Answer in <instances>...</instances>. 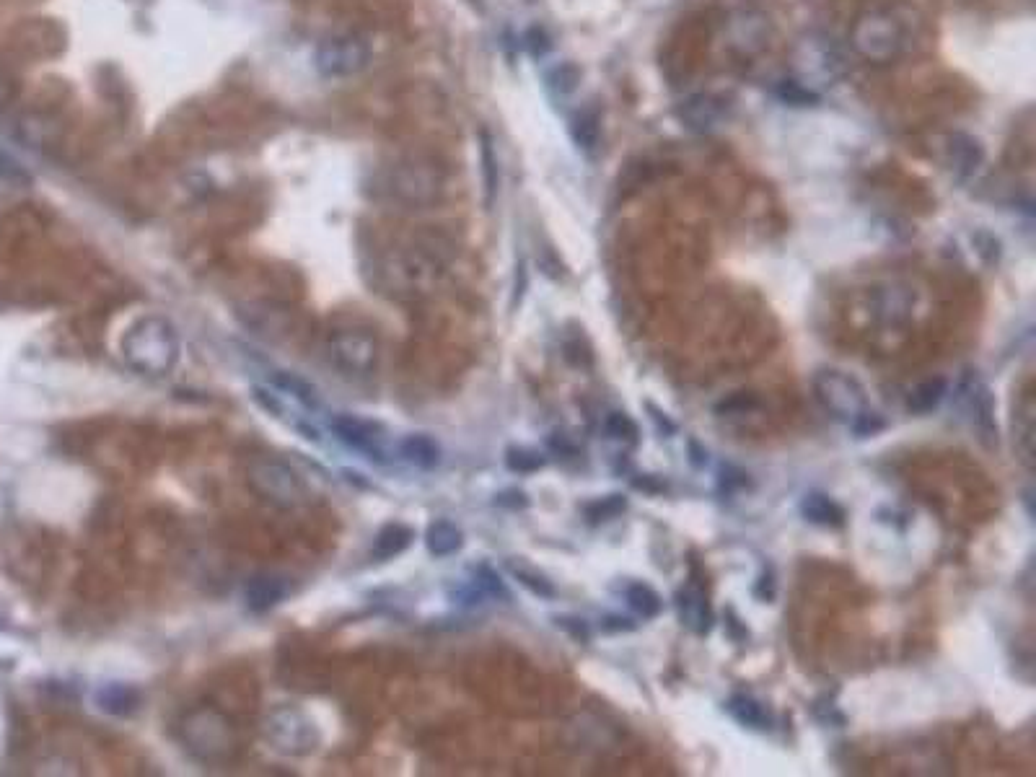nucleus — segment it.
Returning <instances> with one entry per match:
<instances>
[{"label": "nucleus", "mask_w": 1036, "mask_h": 777, "mask_svg": "<svg viewBox=\"0 0 1036 777\" xmlns=\"http://www.w3.org/2000/svg\"><path fill=\"white\" fill-rule=\"evenodd\" d=\"M179 335L174 324L164 316H140L130 324L120 342L122 361L140 376L161 379L179 361Z\"/></svg>", "instance_id": "f257e3e1"}, {"label": "nucleus", "mask_w": 1036, "mask_h": 777, "mask_svg": "<svg viewBox=\"0 0 1036 777\" xmlns=\"http://www.w3.org/2000/svg\"><path fill=\"white\" fill-rule=\"evenodd\" d=\"M850 50L871 65H891L910 50L907 21L891 8L860 13L850 29Z\"/></svg>", "instance_id": "f03ea898"}, {"label": "nucleus", "mask_w": 1036, "mask_h": 777, "mask_svg": "<svg viewBox=\"0 0 1036 777\" xmlns=\"http://www.w3.org/2000/svg\"><path fill=\"white\" fill-rule=\"evenodd\" d=\"M790 70L793 78L790 81L801 86L819 99V94L842 81L847 63L842 57L840 47L834 45L832 37L824 34H806L796 42L793 55H790Z\"/></svg>", "instance_id": "7ed1b4c3"}, {"label": "nucleus", "mask_w": 1036, "mask_h": 777, "mask_svg": "<svg viewBox=\"0 0 1036 777\" xmlns=\"http://www.w3.org/2000/svg\"><path fill=\"white\" fill-rule=\"evenodd\" d=\"M262 733H265L272 749L285 754V757H309L322 741L316 723L304 710L293 708V705L272 708L262 721Z\"/></svg>", "instance_id": "20e7f679"}, {"label": "nucleus", "mask_w": 1036, "mask_h": 777, "mask_svg": "<svg viewBox=\"0 0 1036 777\" xmlns=\"http://www.w3.org/2000/svg\"><path fill=\"white\" fill-rule=\"evenodd\" d=\"M814 394L819 405L840 423H850L855 415L868 407L866 389L855 376L837 368H822L814 373Z\"/></svg>", "instance_id": "39448f33"}, {"label": "nucleus", "mask_w": 1036, "mask_h": 777, "mask_svg": "<svg viewBox=\"0 0 1036 777\" xmlns=\"http://www.w3.org/2000/svg\"><path fill=\"white\" fill-rule=\"evenodd\" d=\"M441 171L428 161H405L386 171V195L397 197L405 205H428L441 195Z\"/></svg>", "instance_id": "423d86ee"}, {"label": "nucleus", "mask_w": 1036, "mask_h": 777, "mask_svg": "<svg viewBox=\"0 0 1036 777\" xmlns=\"http://www.w3.org/2000/svg\"><path fill=\"white\" fill-rule=\"evenodd\" d=\"M247 480L259 498L278 508H291L304 498L298 474L278 459H254L247 469Z\"/></svg>", "instance_id": "0eeeda50"}, {"label": "nucleus", "mask_w": 1036, "mask_h": 777, "mask_svg": "<svg viewBox=\"0 0 1036 777\" xmlns=\"http://www.w3.org/2000/svg\"><path fill=\"white\" fill-rule=\"evenodd\" d=\"M316 70L327 78H350L361 73L371 63V45L368 39L355 37H332L319 45L314 55Z\"/></svg>", "instance_id": "6e6552de"}, {"label": "nucleus", "mask_w": 1036, "mask_h": 777, "mask_svg": "<svg viewBox=\"0 0 1036 777\" xmlns=\"http://www.w3.org/2000/svg\"><path fill=\"white\" fill-rule=\"evenodd\" d=\"M329 361L342 373H371L379 361V342L368 329H340L329 337Z\"/></svg>", "instance_id": "1a4fd4ad"}, {"label": "nucleus", "mask_w": 1036, "mask_h": 777, "mask_svg": "<svg viewBox=\"0 0 1036 777\" xmlns=\"http://www.w3.org/2000/svg\"><path fill=\"white\" fill-rule=\"evenodd\" d=\"M723 34H726L728 50L739 57H754L770 42V19L752 8H741L728 16Z\"/></svg>", "instance_id": "9d476101"}, {"label": "nucleus", "mask_w": 1036, "mask_h": 777, "mask_svg": "<svg viewBox=\"0 0 1036 777\" xmlns=\"http://www.w3.org/2000/svg\"><path fill=\"white\" fill-rule=\"evenodd\" d=\"M961 402L967 407L974 430L987 446H998V420H995V397L992 389L977 376L961 386Z\"/></svg>", "instance_id": "9b49d317"}, {"label": "nucleus", "mask_w": 1036, "mask_h": 777, "mask_svg": "<svg viewBox=\"0 0 1036 777\" xmlns=\"http://www.w3.org/2000/svg\"><path fill=\"white\" fill-rule=\"evenodd\" d=\"M676 614H679V622H682L689 632H695V635H708L710 627H713L715 622L708 594H705V588L695 581L684 583V586L676 591Z\"/></svg>", "instance_id": "f8f14e48"}, {"label": "nucleus", "mask_w": 1036, "mask_h": 777, "mask_svg": "<svg viewBox=\"0 0 1036 777\" xmlns=\"http://www.w3.org/2000/svg\"><path fill=\"white\" fill-rule=\"evenodd\" d=\"M679 117L692 133H713L726 122L728 107L721 96L695 94L679 107Z\"/></svg>", "instance_id": "ddd939ff"}, {"label": "nucleus", "mask_w": 1036, "mask_h": 777, "mask_svg": "<svg viewBox=\"0 0 1036 777\" xmlns=\"http://www.w3.org/2000/svg\"><path fill=\"white\" fill-rule=\"evenodd\" d=\"M946 164L948 169L954 171L956 179H969L980 171L982 161H985V151H982L980 140L972 138L967 133H951L946 135Z\"/></svg>", "instance_id": "4468645a"}, {"label": "nucleus", "mask_w": 1036, "mask_h": 777, "mask_svg": "<svg viewBox=\"0 0 1036 777\" xmlns=\"http://www.w3.org/2000/svg\"><path fill=\"white\" fill-rule=\"evenodd\" d=\"M332 433H335L342 443H348L350 449L363 451V454L373 456V459H379L381 456V446H379L381 430L376 428L373 423L361 420V417L337 415L335 420H332Z\"/></svg>", "instance_id": "2eb2a0df"}, {"label": "nucleus", "mask_w": 1036, "mask_h": 777, "mask_svg": "<svg viewBox=\"0 0 1036 777\" xmlns=\"http://www.w3.org/2000/svg\"><path fill=\"white\" fill-rule=\"evenodd\" d=\"M96 708L112 718H127L140 708V692L133 684L107 682L94 692Z\"/></svg>", "instance_id": "dca6fc26"}, {"label": "nucleus", "mask_w": 1036, "mask_h": 777, "mask_svg": "<svg viewBox=\"0 0 1036 777\" xmlns=\"http://www.w3.org/2000/svg\"><path fill=\"white\" fill-rule=\"evenodd\" d=\"M285 594H288V588L278 575H254L244 588V599L254 612H267V609L278 607Z\"/></svg>", "instance_id": "f3484780"}, {"label": "nucleus", "mask_w": 1036, "mask_h": 777, "mask_svg": "<svg viewBox=\"0 0 1036 777\" xmlns=\"http://www.w3.org/2000/svg\"><path fill=\"white\" fill-rule=\"evenodd\" d=\"M726 713L731 715L733 721L744 728H752V731H767L772 728V715L770 710L762 705L759 700L749 695H733L726 700Z\"/></svg>", "instance_id": "a211bd4d"}, {"label": "nucleus", "mask_w": 1036, "mask_h": 777, "mask_svg": "<svg viewBox=\"0 0 1036 777\" xmlns=\"http://www.w3.org/2000/svg\"><path fill=\"white\" fill-rule=\"evenodd\" d=\"M462 544V529H459L454 521H449V518H438V521H433V524L428 526V531H425V547H428V552L433 557L456 555V552L462 550Z\"/></svg>", "instance_id": "6ab92c4d"}, {"label": "nucleus", "mask_w": 1036, "mask_h": 777, "mask_svg": "<svg viewBox=\"0 0 1036 777\" xmlns=\"http://www.w3.org/2000/svg\"><path fill=\"white\" fill-rule=\"evenodd\" d=\"M801 516L816 526H842L845 508L824 493H806L801 500Z\"/></svg>", "instance_id": "aec40b11"}, {"label": "nucleus", "mask_w": 1036, "mask_h": 777, "mask_svg": "<svg viewBox=\"0 0 1036 777\" xmlns=\"http://www.w3.org/2000/svg\"><path fill=\"white\" fill-rule=\"evenodd\" d=\"M412 537H415V531H412L410 526L386 524L384 529L376 534V539H373V560H381V563H384V560H394V557H399L405 550H410Z\"/></svg>", "instance_id": "412c9836"}, {"label": "nucleus", "mask_w": 1036, "mask_h": 777, "mask_svg": "<svg viewBox=\"0 0 1036 777\" xmlns=\"http://www.w3.org/2000/svg\"><path fill=\"white\" fill-rule=\"evenodd\" d=\"M399 454L407 464L417 469H433L441 462V446L425 433H412V436L402 438L399 443Z\"/></svg>", "instance_id": "4be33fe9"}, {"label": "nucleus", "mask_w": 1036, "mask_h": 777, "mask_svg": "<svg viewBox=\"0 0 1036 777\" xmlns=\"http://www.w3.org/2000/svg\"><path fill=\"white\" fill-rule=\"evenodd\" d=\"M946 392L948 381L941 379V376H935V379L923 381V384H917L915 389H912L910 397H907V407H910L915 415H923V412H930L941 405V399L946 397Z\"/></svg>", "instance_id": "5701e85b"}, {"label": "nucleus", "mask_w": 1036, "mask_h": 777, "mask_svg": "<svg viewBox=\"0 0 1036 777\" xmlns=\"http://www.w3.org/2000/svg\"><path fill=\"white\" fill-rule=\"evenodd\" d=\"M508 573L516 578L518 583L524 588H529L531 594L539 596V599H555V586H552V581H547V575H542L539 570L529 568L526 563H521V557H511L506 563Z\"/></svg>", "instance_id": "b1692460"}, {"label": "nucleus", "mask_w": 1036, "mask_h": 777, "mask_svg": "<svg viewBox=\"0 0 1036 777\" xmlns=\"http://www.w3.org/2000/svg\"><path fill=\"white\" fill-rule=\"evenodd\" d=\"M625 601L630 604L632 612L640 614L643 620H653V617H658L661 609H664L661 596H658L648 583H627Z\"/></svg>", "instance_id": "393cba45"}, {"label": "nucleus", "mask_w": 1036, "mask_h": 777, "mask_svg": "<svg viewBox=\"0 0 1036 777\" xmlns=\"http://www.w3.org/2000/svg\"><path fill=\"white\" fill-rule=\"evenodd\" d=\"M625 508V495H607V498L586 503V506H583V516H586L591 524H599V521H612V518H617Z\"/></svg>", "instance_id": "a878e982"}, {"label": "nucleus", "mask_w": 1036, "mask_h": 777, "mask_svg": "<svg viewBox=\"0 0 1036 777\" xmlns=\"http://www.w3.org/2000/svg\"><path fill=\"white\" fill-rule=\"evenodd\" d=\"M604 430H607V436L614 438V441H625V443H638V436H640V430H638V423L632 420L627 412H609L607 420H604Z\"/></svg>", "instance_id": "bb28decb"}, {"label": "nucleus", "mask_w": 1036, "mask_h": 777, "mask_svg": "<svg viewBox=\"0 0 1036 777\" xmlns=\"http://www.w3.org/2000/svg\"><path fill=\"white\" fill-rule=\"evenodd\" d=\"M506 467L511 472L518 474H531L539 472L544 467V456L534 449H524V446H511L506 451Z\"/></svg>", "instance_id": "cd10ccee"}, {"label": "nucleus", "mask_w": 1036, "mask_h": 777, "mask_svg": "<svg viewBox=\"0 0 1036 777\" xmlns=\"http://www.w3.org/2000/svg\"><path fill=\"white\" fill-rule=\"evenodd\" d=\"M272 381H275V386L278 389H283V392L293 394V397L298 399V402H304L306 407H316V392H314V386L309 384V381H301L296 379L293 373L288 371H278L275 376H272Z\"/></svg>", "instance_id": "c85d7f7f"}, {"label": "nucleus", "mask_w": 1036, "mask_h": 777, "mask_svg": "<svg viewBox=\"0 0 1036 777\" xmlns=\"http://www.w3.org/2000/svg\"><path fill=\"white\" fill-rule=\"evenodd\" d=\"M573 138L586 151L596 148V143H599V117H596V112H581L575 117Z\"/></svg>", "instance_id": "c756f323"}, {"label": "nucleus", "mask_w": 1036, "mask_h": 777, "mask_svg": "<svg viewBox=\"0 0 1036 777\" xmlns=\"http://www.w3.org/2000/svg\"><path fill=\"white\" fill-rule=\"evenodd\" d=\"M482 174H485L487 205H493L495 192H498V161H495L493 143L487 135H482Z\"/></svg>", "instance_id": "7c9ffc66"}, {"label": "nucleus", "mask_w": 1036, "mask_h": 777, "mask_svg": "<svg viewBox=\"0 0 1036 777\" xmlns=\"http://www.w3.org/2000/svg\"><path fill=\"white\" fill-rule=\"evenodd\" d=\"M474 586L480 588L482 596H490V599H511L506 583L500 581V575L493 568H487V565H480V568L474 570Z\"/></svg>", "instance_id": "2f4dec72"}, {"label": "nucleus", "mask_w": 1036, "mask_h": 777, "mask_svg": "<svg viewBox=\"0 0 1036 777\" xmlns=\"http://www.w3.org/2000/svg\"><path fill=\"white\" fill-rule=\"evenodd\" d=\"M850 430L855 433V438H873V436H879V433H884L886 430V420L884 417L879 415V412H873V410H863L860 415H855L853 420H850Z\"/></svg>", "instance_id": "473e14b6"}, {"label": "nucleus", "mask_w": 1036, "mask_h": 777, "mask_svg": "<svg viewBox=\"0 0 1036 777\" xmlns=\"http://www.w3.org/2000/svg\"><path fill=\"white\" fill-rule=\"evenodd\" d=\"M552 622H555L557 630H563L565 635H570L575 643L586 645L588 640H591V627H588L581 617H573V614H555Z\"/></svg>", "instance_id": "72a5a7b5"}, {"label": "nucleus", "mask_w": 1036, "mask_h": 777, "mask_svg": "<svg viewBox=\"0 0 1036 777\" xmlns=\"http://www.w3.org/2000/svg\"><path fill=\"white\" fill-rule=\"evenodd\" d=\"M0 179H6V182L11 184H21V187L32 182L29 171H26L11 153L3 151V148H0Z\"/></svg>", "instance_id": "f704fd0d"}, {"label": "nucleus", "mask_w": 1036, "mask_h": 777, "mask_svg": "<svg viewBox=\"0 0 1036 777\" xmlns=\"http://www.w3.org/2000/svg\"><path fill=\"white\" fill-rule=\"evenodd\" d=\"M563 353H565V361H568L570 366H575V368L591 366V348H588V345H586V340H583V335H581V337H575L573 342L565 340Z\"/></svg>", "instance_id": "c9c22d12"}, {"label": "nucleus", "mask_w": 1036, "mask_h": 777, "mask_svg": "<svg viewBox=\"0 0 1036 777\" xmlns=\"http://www.w3.org/2000/svg\"><path fill=\"white\" fill-rule=\"evenodd\" d=\"M814 718L822 723V726H834V728H842L847 723L845 713H842V710L829 700L814 702Z\"/></svg>", "instance_id": "e433bc0d"}, {"label": "nucleus", "mask_w": 1036, "mask_h": 777, "mask_svg": "<svg viewBox=\"0 0 1036 777\" xmlns=\"http://www.w3.org/2000/svg\"><path fill=\"white\" fill-rule=\"evenodd\" d=\"M723 630H726V635L733 643H746L749 640V627H746V622L741 620L733 607H726V612H723Z\"/></svg>", "instance_id": "4c0bfd02"}, {"label": "nucleus", "mask_w": 1036, "mask_h": 777, "mask_svg": "<svg viewBox=\"0 0 1036 777\" xmlns=\"http://www.w3.org/2000/svg\"><path fill=\"white\" fill-rule=\"evenodd\" d=\"M752 594L757 596L762 604H772L777 596V581H775V573H772V568H765L762 573H759L757 583H754L752 588Z\"/></svg>", "instance_id": "58836bf2"}, {"label": "nucleus", "mask_w": 1036, "mask_h": 777, "mask_svg": "<svg viewBox=\"0 0 1036 777\" xmlns=\"http://www.w3.org/2000/svg\"><path fill=\"white\" fill-rule=\"evenodd\" d=\"M718 477H721V487L726 493H733V490H741V487L749 485V474L744 469L733 467V464H723Z\"/></svg>", "instance_id": "ea45409f"}, {"label": "nucleus", "mask_w": 1036, "mask_h": 777, "mask_svg": "<svg viewBox=\"0 0 1036 777\" xmlns=\"http://www.w3.org/2000/svg\"><path fill=\"white\" fill-rule=\"evenodd\" d=\"M645 412H648V417H651L653 425H656V430H658V433H661V436L669 438V436H674L676 430H679V428H676L674 420H671V417L666 415L664 410H658V407L653 405V402H645Z\"/></svg>", "instance_id": "a19ab883"}, {"label": "nucleus", "mask_w": 1036, "mask_h": 777, "mask_svg": "<svg viewBox=\"0 0 1036 777\" xmlns=\"http://www.w3.org/2000/svg\"><path fill=\"white\" fill-rule=\"evenodd\" d=\"M495 506L521 511V508L529 506V498H526V493H521V490H506V493L495 495Z\"/></svg>", "instance_id": "79ce46f5"}, {"label": "nucleus", "mask_w": 1036, "mask_h": 777, "mask_svg": "<svg viewBox=\"0 0 1036 777\" xmlns=\"http://www.w3.org/2000/svg\"><path fill=\"white\" fill-rule=\"evenodd\" d=\"M601 630L630 632V630H635V622H632L630 617H620V614H607V617L601 620Z\"/></svg>", "instance_id": "37998d69"}, {"label": "nucleus", "mask_w": 1036, "mask_h": 777, "mask_svg": "<svg viewBox=\"0 0 1036 777\" xmlns=\"http://www.w3.org/2000/svg\"><path fill=\"white\" fill-rule=\"evenodd\" d=\"M687 451H689V462H692V467L702 469V467H708V449L702 446L700 441H695V438H689L687 441Z\"/></svg>", "instance_id": "c03bdc74"}, {"label": "nucleus", "mask_w": 1036, "mask_h": 777, "mask_svg": "<svg viewBox=\"0 0 1036 777\" xmlns=\"http://www.w3.org/2000/svg\"><path fill=\"white\" fill-rule=\"evenodd\" d=\"M13 96H16V86H13L11 78L0 70V109L8 107V104L13 102Z\"/></svg>", "instance_id": "a18cd8bd"}, {"label": "nucleus", "mask_w": 1036, "mask_h": 777, "mask_svg": "<svg viewBox=\"0 0 1036 777\" xmlns=\"http://www.w3.org/2000/svg\"><path fill=\"white\" fill-rule=\"evenodd\" d=\"M635 487H638V490H648V493H661V490H664V485L656 482V477H651V474H643V480H635Z\"/></svg>", "instance_id": "49530a36"}, {"label": "nucleus", "mask_w": 1036, "mask_h": 777, "mask_svg": "<svg viewBox=\"0 0 1036 777\" xmlns=\"http://www.w3.org/2000/svg\"><path fill=\"white\" fill-rule=\"evenodd\" d=\"M550 449L552 451H560V454H573V446H570L568 438H565V436H552L550 438Z\"/></svg>", "instance_id": "de8ad7c7"}, {"label": "nucleus", "mask_w": 1036, "mask_h": 777, "mask_svg": "<svg viewBox=\"0 0 1036 777\" xmlns=\"http://www.w3.org/2000/svg\"><path fill=\"white\" fill-rule=\"evenodd\" d=\"M555 78H557V81H565L563 73H560V70H557V73H555ZM575 78H578V76H575V70H570V81H568V83H563V89H573Z\"/></svg>", "instance_id": "09e8293b"}]
</instances>
